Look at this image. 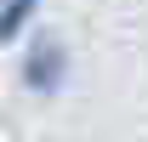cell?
<instances>
[{"instance_id":"obj_2","label":"cell","mask_w":148,"mask_h":142,"mask_svg":"<svg viewBox=\"0 0 148 142\" xmlns=\"http://www.w3.org/2000/svg\"><path fill=\"white\" fill-rule=\"evenodd\" d=\"M40 6H46V0H0V46H6V40H17L23 29L40 17Z\"/></svg>"},{"instance_id":"obj_1","label":"cell","mask_w":148,"mask_h":142,"mask_svg":"<svg viewBox=\"0 0 148 142\" xmlns=\"http://www.w3.org/2000/svg\"><path fill=\"white\" fill-rule=\"evenodd\" d=\"M17 80H23L29 97H57L69 85V46L57 34H34L17 57Z\"/></svg>"}]
</instances>
